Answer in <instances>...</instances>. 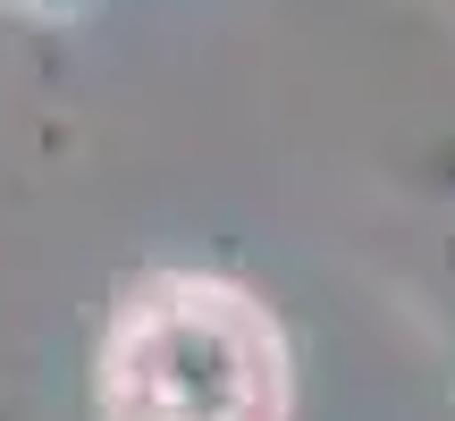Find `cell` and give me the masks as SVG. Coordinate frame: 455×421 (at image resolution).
Instances as JSON below:
<instances>
[{
	"mask_svg": "<svg viewBox=\"0 0 455 421\" xmlns=\"http://www.w3.org/2000/svg\"><path fill=\"white\" fill-rule=\"evenodd\" d=\"M270 329L220 287H178L110 346L118 421H270Z\"/></svg>",
	"mask_w": 455,
	"mask_h": 421,
	"instance_id": "6da1fadb",
	"label": "cell"
}]
</instances>
